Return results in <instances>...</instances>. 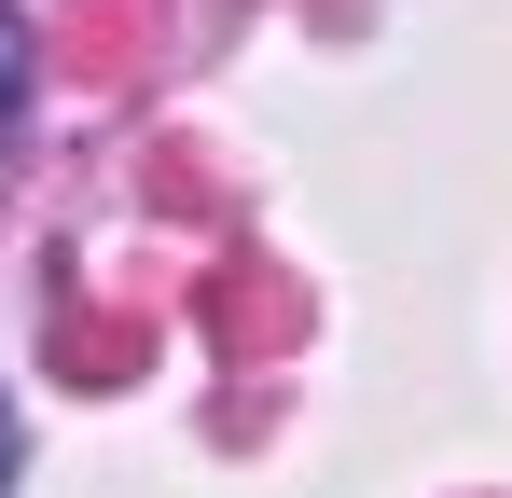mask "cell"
Here are the masks:
<instances>
[{
    "instance_id": "6da1fadb",
    "label": "cell",
    "mask_w": 512,
    "mask_h": 498,
    "mask_svg": "<svg viewBox=\"0 0 512 498\" xmlns=\"http://www.w3.org/2000/svg\"><path fill=\"white\" fill-rule=\"evenodd\" d=\"M194 319H208L222 360H263V346H291V332H305V277H291V263H263V249H222V263H208V291H194Z\"/></svg>"
},
{
    "instance_id": "7a4b0ae2",
    "label": "cell",
    "mask_w": 512,
    "mask_h": 498,
    "mask_svg": "<svg viewBox=\"0 0 512 498\" xmlns=\"http://www.w3.org/2000/svg\"><path fill=\"white\" fill-rule=\"evenodd\" d=\"M139 360H153V332L125 319V305H56V374L70 388H125Z\"/></svg>"
},
{
    "instance_id": "3957f363",
    "label": "cell",
    "mask_w": 512,
    "mask_h": 498,
    "mask_svg": "<svg viewBox=\"0 0 512 498\" xmlns=\"http://www.w3.org/2000/svg\"><path fill=\"white\" fill-rule=\"evenodd\" d=\"M84 42H97V56H84L97 83H139V70H153V0H97Z\"/></svg>"
},
{
    "instance_id": "277c9868",
    "label": "cell",
    "mask_w": 512,
    "mask_h": 498,
    "mask_svg": "<svg viewBox=\"0 0 512 498\" xmlns=\"http://www.w3.org/2000/svg\"><path fill=\"white\" fill-rule=\"evenodd\" d=\"M28 70H42V28L0 14V139H14V111H28Z\"/></svg>"
},
{
    "instance_id": "5b68a950",
    "label": "cell",
    "mask_w": 512,
    "mask_h": 498,
    "mask_svg": "<svg viewBox=\"0 0 512 498\" xmlns=\"http://www.w3.org/2000/svg\"><path fill=\"white\" fill-rule=\"evenodd\" d=\"M0 485H14V402H0Z\"/></svg>"
}]
</instances>
